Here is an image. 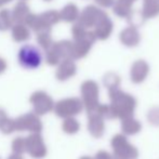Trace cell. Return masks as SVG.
Masks as SVG:
<instances>
[{
    "label": "cell",
    "mask_w": 159,
    "mask_h": 159,
    "mask_svg": "<svg viewBox=\"0 0 159 159\" xmlns=\"http://www.w3.org/2000/svg\"><path fill=\"white\" fill-rule=\"evenodd\" d=\"M17 59L22 67L27 69H35L41 65L42 54L37 47L25 44L20 49Z\"/></svg>",
    "instance_id": "1"
},
{
    "label": "cell",
    "mask_w": 159,
    "mask_h": 159,
    "mask_svg": "<svg viewBox=\"0 0 159 159\" xmlns=\"http://www.w3.org/2000/svg\"><path fill=\"white\" fill-rule=\"evenodd\" d=\"M113 98V104H111V109L115 115V117L118 118H127L133 115L134 107H135V101L129 95L120 94L116 93L115 95L111 94Z\"/></svg>",
    "instance_id": "2"
},
{
    "label": "cell",
    "mask_w": 159,
    "mask_h": 159,
    "mask_svg": "<svg viewBox=\"0 0 159 159\" xmlns=\"http://www.w3.org/2000/svg\"><path fill=\"white\" fill-rule=\"evenodd\" d=\"M111 147L115 153V157L118 159H136L139 156L138 149L132 146L122 134L114 136L111 140Z\"/></svg>",
    "instance_id": "3"
},
{
    "label": "cell",
    "mask_w": 159,
    "mask_h": 159,
    "mask_svg": "<svg viewBox=\"0 0 159 159\" xmlns=\"http://www.w3.org/2000/svg\"><path fill=\"white\" fill-rule=\"evenodd\" d=\"M54 113L61 118L74 117L82 111V102L79 98H71L61 100L54 105Z\"/></svg>",
    "instance_id": "4"
},
{
    "label": "cell",
    "mask_w": 159,
    "mask_h": 159,
    "mask_svg": "<svg viewBox=\"0 0 159 159\" xmlns=\"http://www.w3.org/2000/svg\"><path fill=\"white\" fill-rule=\"evenodd\" d=\"M30 103L33 105L34 113L38 116H42L48 114L52 109H54V103L50 95H48L43 91H36L30 95Z\"/></svg>",
    "instance_id": "5"
},
{
    "label": "cell",
    "mask_w": 159,
    "mask_h": 159,
    "mask_svg": "<svg viewBox=\"0 0 159 159\" xmlns=\"http://www.w3.org/2000/svg\"><path fill=\"white\" fill-rule=\"evenodd\" d=\"M16 131H30L32 133H39L42 130V122L37 114L27 113L15 119Z\"/></svg>",
    "instance_id": "6"
},
{
    "label": "cell",
    "mask_w": 159,
    "mask_h": 159,
    "mask_svg": "<svg viewBox=\"0 0 159 159\" xmlns=\"http://www.w3.org/2000/svg\"><path fill=\"white\" fill-rule=\"evenodd\" d=\"M84 104L88 114L94 113L98 106V88L93 82H86L81 88Z\"/></svg>",
    "instance_id": "7"
},
{
    "label": "cell",
    "mask_w": 159,
    "mask_h": 159,
    "mask_svg": "<svg viewBox=\"0 0 159 159\" xmlns=\"http://www.w3.org/2000/svg\"><path fill=\"white\" fill-rule=\"evenodd\" d=\"M27 141V153L33 158L40 159L47 155V147L43 139L39 133H32L26 138Z\"/></svg>",
    "instance_id": "8"
},
{
    "label": "cell",
    "mask_w": 159,
    "mask_h": 159,
    "mask_svg": "<svg viewBox=\"0 0 159 159\" xmlns=\"http://www.w3.org/2000/svg\"><path fill=\"white\" fill-rule=\"evenodd\" d=\"M88 130L94 138H101L104 133V118L96 113L88 114Z\"/></svg>",
    "instance_id": "9"
},
{
    "label": "cell",
    "mask_w": 159,
    "mask_h": 159,
    "mask_svg": "<svg viewBox=\"0 0 159 159\" xmlns=\"http://www.w3.org/2000/svg\"><path fill=\"white\" fill-rule=\"evenodd\" d=\"M30 7L26 4L25 1H20L19 3H16V6L13 8L12 11V16L14 22L16 23H22L25 24L27 17L30 16Z\"/></svg>",
    "instance_id": "10"
},
{
    "label": "cell",
    "mask_w": 159,
    "mask_h": 159,
    "mask_svg": "<svg viewBox=\"0 0 159 159\" xmlns=\"http://www.w3.org/2000/svg\"><path fill=\"white\" fill-rule=\"evenodd\" d=\"M75 65L73 64V62L69 61V60H65L61 63V65L59 66L57 70V78L61 81L63 80H66L68 79L69 77L75 74Z\"/></svg>",
    "instance_id": "11"
},
{
    "label": "cell",
    "mask_w": 159,
    "mask_h": 159,
    "mask_svg": "<svg viewBox=\"0 0 159 159\" xmlns=\"http://www.w3.org/2000/svg\"><path fill=\"white\" fill-rule=\"evenodd\" d=\"M12 37L16 42H23L30 39V32L26 24L16 23L12 27Z\"/></svg>",
    "instance_id": "12"
},
{
    "label": "cell",
    "mask_w": 159,
    "mask_h": 159,
    "mask_svg": "<svg viewBox=\"0 0 159 159\" xmlns=\"http://www.w3.org/2000/svg\"><path fill=\"white\" fill-rule=\"evenodd\" d=\"M121 129L125 134H135L141 130V124L132 116H130L122 119Z\"/></svg>",
    "instance_id": "13"
},
{
    "label": "cell",
    "mask_w": 159,
    "mask_h": 159,
    "mask_svg": "<svg viewBox=\"0 0 159 159\" xmlns=\"http://www.w3.org/2000/svg\"><path fill=\"white\" fill-rule=\"evenodd\" d=\"M13 16H12V12L10 10H3L0 11V30L4 32V30H8L9 28L13 27Z\"/></svg>",
    "instance_id": "14"
},
{
    "label": "cell",
    "mask_w": 159,
    "mask_h": 159,
    "mask_svg": "<svg viewBox=\"0 0 159 159\" xmlns=\"http://www.w3.org/2000/svg\"><path fill=\"white\" fill-rule=\"evenodd\" d=\"M39 15L41 17L42 22L50 28L52 25L57 24L59 22L60 17H61V14H59L57 11H47V12H43Z\"/></svg>",
    "instance_id": "15"
},
{
    "label": "cell",
    "mask_w": 159,
    "mask_h": 159,
    "mask_svg": "<svg viewBox=\"0 0 159 159\" xmlns=\"http://www.w3.org/2000/svg\"><path fill=\"white\" fill-rule=\"evenodd\" d=\"M79 122L73 117H68V118H65L63 125H62V129L65 133H68V134H75L76 132H78L79 130Z\"/></svg>",
    "instance_id": "16"
},
{
    "label": "cell",
    "mask_w": 159,
    "mask_h": 159,
    "mask_svg": "<svg viewBox=\"0 0 159 159\" xmlns=\"http://www.w3.org/2000/svg\"><path fill=\"white\" fill-rule=\"evenodd\" d=\"M37 42L44 51L49 50L50 48L53 47L52 38L50 36V32H41L37 34Z\"/></svg>",
    "instance_id": "17"
},
{
    "label": "cell",
    "mask_w": 159,
    "mask_h": 159,
    "mask_svg": "<svg viewBox=\"0 0 159 159\" xmlns=\"http://www.w3.org/2000/svg\"><path fill=\"white\" fill-rule=\"evenodd\" d=\"M12 151L14 154H22L27 152V141L26 138H16L12 142Z\"/></svg>",
    "instance_id": "18"
},
{
    "label": "cell",
    "mask_w": 159,
    "mask_h": 159,
    "mask_svg": "<svg viewBox=\"0 0 159 159\" xmlns=\"http://www.w3.org/2000/svg\"><path fill=\"white\" fill-rule=\"evenodd\" d=\"M46 61L49 65H57L59 64L60 60H61V54L59 53V51L55 49L54 44L52 48H50L49 50L46 51Z\"/></svg>",
    "instance_id": "19"
},
{
    "label": "cell",
    "mask_w": 159,
    "mask_h": 159,
    "mask_svg": "<svg viewBox=\"0 0 159 159\" xmlns=\"http://www.w3.org/2000/svg\"><path fill=\"white\" fill-rule=\"evenodd\" d=\"M76 13H77V11H76L75 7L69 4V6L65 7L63 9V11H62V13H61V17L63 20H65V21H73V20L75 19Z\"/></svg>",
    "instance_id": "20"
},
{
    "label": "cell",
    "mask_w": 159,
    "mask_h": 159,
    "mask_svg": "<svg viewBox=\"0 0 159 159\" xmlns=\"http://www.w3.org/2000/svg\"><path fill=\"white\" fill-rule=\"evenodd\" d=\"M0 130H1V132L3 134L12 133L13 131H15V120L8 118V119H7V121L2 125L1 128H0Z\"/></svg>",
    "instance_id": "21"
},
{
    "label": "cell",
    "mask_w": 159,
    "mask_h": 159,
    "mask_svg": "<svg viewBox=\"0 0 159 159\" xmlns=\"http://www.w3.org/2000/svg\"><path fill=\"white\" fill-rule=\"evenodd\" d=\"M148 120L153 125L159 126V108H155L148 114Z\"/></svg>",
    "instance_id": "22"
},
{
    "label": "cell",
    "mask_w": 159,
    "mask_h": 159,
    "mask_svg": "<svg viewBox=\"0 0 159 159\" xmlns=\"http://www.w3.org/2000/svg\"><path fill=\"white\" fill-rule=\"evenodd\" d=\"M95 159H113L111 155H109L107 152L104 151H100L98 154L95 155Z\"/></svg>",
    "instance_id": "23"
},
{
    "label": "cell",
    "mask_w": 159,
    "mask_h": 159,
    "mask_svg": "<svg viewBox=\"0 0 159 159\" xmlns=\"http://www.w3.org/2000/svg\"><path fill=\"white\" fill-rule=\"evenodd\" d=\"M8 115H7V113L3 111L2 108H0V128H1L2 125L4 124V122L7 121V119H8Z\"/></svg>",
    "instance_id": "24"
},
{
    "label": "cell",
    "mask_w": 159,
    "mask_h": 159,
    "mask_svg": "<svg viewBox=\"0 0 159 159\" xmlns=\"http://www.w3.org/2000/svg\"><path fill=\"white\" fill-rule=\"evenodd\" d=\"M7 69V63L3 59L0 57V74H2Z\"/></svg>",
    "instance_id": "25"
},
{
    "label": "cell",
    "mask_w": 159,
    "mask_h": 159,
    "mask_svg": "<svg viewBox=\"0 0 159 159\" xmlns=\"http://www.w3.org/2000/svg\"><path fill=\"white\" fill-rule=\"evenodd\" d=\"M8 159H23V158H22L21 155H19V154H14V153H13L11 156H9Z\"/></svg>",
    "instance_id": "26"
},
{
    "label": "cell",
    "mask_w": 159,
    "mask_h": 159,
    "mask_svg": "<svg viewBox=\"0 0 159 159\" xmlns=\"http://www.w3.org/2000/svg\"><path fill=\"white\" fill-rule=\"evenodd\" d=\"M10 1H12V0H0V7H2L6 3H9Z\"/></svg>",
    "instance_id": "27"
},
{
    "label": "cell",
    "mask_w": 159,
    "mask_h": 159,
    "mask_svg": "<svg viewBox=\"0 0 159 159\" xmlns=\"http://www.w3.org/2000/svg\"><path fill=\"white\" fill-rule=\"evenodd\" d=\"M80 159H95V158H92V157H89V156H84V157H81Z\"/></svg>",
    "instance_id": "28"
},
{
    "label": "cell",
    "mask_w": 159,
    "mask_h": 159,
    "mask_svg": "<svg viewBox=\"0 0 159 159\" xmlns=\"http://www.w3.org/2000/svg\"><path fill=\"white\" fill-rule=\"evenodd\" d=\"M113 159H118L117 157H115V156H114V157H113Z\"/></svg>",
    "instance_id": "29"
},
{
    "label": "cell",
    "mask_w": 159,
    "mask_h": 159,
    "mask_svg": "<svg viewBox=\"0 0 159 159\" xmlns=\"http://www.w3.org/2000/svg\"><path fill=\"white\" fill-rule=\"evenodd\" d=\"M44 1H50V0H44Z\"/></svg>",
    "instance_id": "30"
},
{
    "label": "cell",
    "mask_w": 159,
    "mask_h": 159,
    "mask_svg": "<svg viewBox=\"0 0 159 159\" xmlns=\"http://www.w3.org/2000/svg\"><path fill=\"white\" fill-rule=\"evenodd\" d=\"M22 1H26V0H22Z\"/></svg>",
    "instance_id": "31"
}]
</instances>
